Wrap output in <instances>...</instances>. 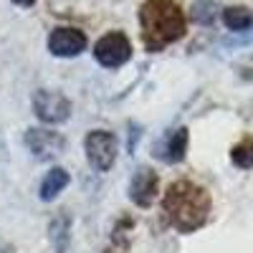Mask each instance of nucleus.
Instances as JSON below:
<instances>
[{
    "label": "nucleus",
    "instance_id": "1",
    "mask_svg": "<svg viewBox=\"0 0 253 253\" xmlns=\"http://www.w3.org/2000/svg\"><path fill=\"white\" fill-rule=\"evenodd\" d=\"M210 208H213L210 193L193 180L172 182L162 198V213L177 233H193L203 228L210 218Z\"/></svg>",
    "mask_w": 253,
    "mask_h": 253
},
{
    "label": "nucleus",
    "instance_id": "2",
    "mask_svg": "<svg viewBox=\"0 0 253 253\" xmlns=\"http://www.w3.org/2000/svg\"><path fill=\"white\" fill-rule=\"evenodd\" d=\"M139 26L144 48L160 53L185 36L187 18L175 0H144L139 8Z\"/></svg>",
    "mask_w": 253,
    "mask_h": 253
},
{
    "label": "nucleus",
    "instance_id": "3",
    "mask_svg": "<svg viewBox=\"0 0 253 253\" xmlns=\"http://www.w3.org/2000/svg\"><path fill=\"white\" fill-rule=\"evenodd\" d=\"M94 58L101 63L104 69H119L132 58V43L129 38L119 31H112L107 36H101L94 46Z\"/></svg>",
    "mask_w": 253,
    "mask_h": 253
},
{
    "label": "nucleus",
    "instance_id": "4",
    "mask_svg": "<svg viewBox=\"0 0 253 253\" xmlns=\"http://www.w3.org/2000/svg\"><path fill=\"white\" fill-rule=\"evenodd\" d=\"M84 150H86V160L96 172H107L117 160V137L107 129H94L84 142Z\"/></svg>",
    "mask_w": 253,
    "mask_h": 253
},
{
    "label": "nucleus",
    "instance_id": "5",
    "mask_svg": "<svg viewBox=\"0 0 253 253\" xmlns=\"http://www.w3.org/2000/svg\"><path fill=\"white\" fill-rule=\"evenodd\" d=\"M33 112L41 122L46 124H61L71 117V101L61 91L51 89H38L33 94Z\"/></svg>",
    "mask_w": 253,
    "mask_h": 253
},
{
    "label": "nucleus",
    "instance_id": "6",
    "mask_svg": "<svg viewBox=\"0 0 253 253\" xmlns=\"http://www.w3.org/2000/svg\"><path fill=\"white\" fill-rule=\"evenodd\" d=\"M84 48H86V36L79 28L61 26V28L51 31V36H48V51L53 56L71 58V56H79Z\"/></svg>",
    "mask_w": 253,
    "mask_h": 253
},
{
    "label": "nucleus",
    "instance_id": "7",
    "mask_svg": "<svg viewBox=\"0 0 253 253\" xmlns=\"http://www.w3.org/2000/svg\"><path fill=\"white\" fill-rule=\"evenodd\" d=\"M26 147L38 160H53L66 150V139L53 129H28L26 132Z\"/></svg>",
    "mask_w": 253,
    "mask_h": 253
},
{
    "label": "nucleus",
    "instance_id": "8",
    "mask_svg": "<svg viewBox=\"0 0 253 253\" xmlns=\"http://www.w3.org/2000/svg\"><path fill=\"white\" fill-rule=\"evenodd\" d=\"M157 190H160V177L150 167H139L129 182V200L139 208H150L157 200Z\"/></svg>",
    "mask_w": 253,
    "mask_h": 253
},
{
    "label": "nucleus",
    "instance_id": "9",
    "mask_svg": "<svg viewBox=\"0 0 253 253\" xmlns=\"http://www.w3.org/2000/svg\"><path fill=\"white\" fill-rule=\"evenodd\" d=\"M187 139H190L187 129H185V126H177V129L167 132L160 142H155V147H152L155 152L152 155L160 157L162 162H170V165L182 162L185 160V152H187Z\"/></svg>",
    "mask_w": 253,
    "mask_h": 253
},
{
    "label": "nucleus",
    "instance_id": "10",
    "mask_svg": "<svg viewBox=\"0 0 253 253\" xmlns=\"http://www.w3.org/2000/svg\"><path fill=\"white\" fill-rule=\"evenodd\" d=\"M51 243L56 253H66L71 243V218L66 213H61L51 220Z\"/></svg>",
    "mask_w": 253,
    "mask_h": 253
},
{
    "label": "nucleus",
    "instance_id": "11",
    "mask_svg": "<svg viewBox=\"0 0 253 253\" xmlns=\"http://www.w3.org/2000/svg\"><path fill=\"white\" fill-rule=\"evenodd\" d=\"M69 185V172L63 170V167H56L46 175V180L41 182V200H56L58 193H63V187Z\"/></svg>",
    "mask_w": 253,
    "mask_h": 253
},
{
    "label": "nucleus",
    "instance_id": "12",
    "mask_svg": "<svg viewBox=\"0 0 253 253\" xmlns=\"http://www.w3.org/2000/svg\"><path fill=\"white\" fill-rule=\"evenodd\" d=\"M223 23L230 28V31H246L251 23H253V15L248 8L243 5H230L223 10Z\"/></svg>",
    "mask_w": 253,
    "mask_h": 253
},
{
    "label": "nucleus",
    "instance_id": "13",
    "mask_svg": "<svg viewBox=\"0 0 253 253\" xmlns=\"http://www.w3.org/2000/svg\"><path fill=\"white\" fill-rule=\"evenodd\" d=\"M230 162L241 170H251L253 167V137H243L233 150H230Z\"/></svg>",
    "mask_w": 253,
    "mask_h": 253
},
{
    "label": "nucleus",
    "instance_id": "14",
    "mask_svg": "<svg viewBox=\"0 0 253 253\" xmlns=\"http://www.w3.org/2000/svg\"><path fill=\"white\" fill-rule=\"evenodd\" d=\"M13 3H15V5H23V8H31L36 0H13Z\"/></svg>",
    "mask_w": 253,
    "mask_h": 253
}]
</instances>
